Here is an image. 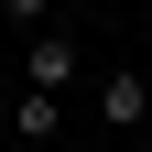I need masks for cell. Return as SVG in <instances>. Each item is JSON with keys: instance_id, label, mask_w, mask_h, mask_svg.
I'll list each match as a JSON object with an SVG mask.
<instances>
[{"instance_id": "cell-3", "label": "cell", "mask_w": 152, "mask_h": 152, "mask_svg": "<svg viewBox=\"0 0 152 152\" xmlns=\"http://www.w3.org/2000/svg\"><path fill=\"white\" fill-rule=\"evenodd\" d=\"M11 130H22V141H54V130H65V98H54V87H22V98H11Z\"/></svg>"}, {"instance_id": "cell-1", "label": "cell", "mask_w": 152, "mask_h": 152, "mask_svg": "<svg viewBox=\"0 0 152 152\" xmlns=\"http://www.w3.org/2000/svg\"><path fill=\"white\" fill-rule=\"evenodd\" d=\"M22 87H54V98H65V87H76V44H65V33H33V44H22Z\"/></svg>"}, {"instance_id": "cell-4", "label": "cell", "mask_w": 152, "mask_h": 152, "mask_svg": "<svg viewBox=\"0 0 152 152\" xmlns=\"http://www.w3.org/2000/svg\"><path fill=\"white\" fill-rule=\"evenodd\" d=\"M0 22H54V0H0Z\"/></svg>"}, {"instance_id": "cell-2", "label": "cell", "mask_w": 152, "mask_h": 152, "mask_svg": "<svg viewBox=\"0 0 152 152\" xmlns=\"http://www.w3.org/2000/svg\"><path fill=\"white\" fill-rule=\"evenodd\" d=\"M98 120H109V130H152V76H130V65L98 76Z\"/></svg>"}]
</instances>
